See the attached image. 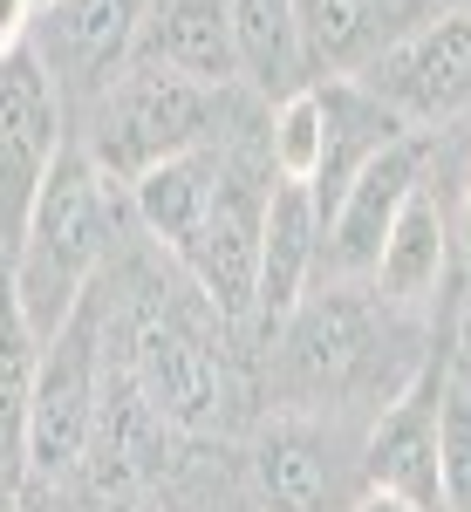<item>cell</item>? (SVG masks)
<instances>
[{
	"mask_svg": "<svg viewBox=\"0 0 471 512\" xmlns=\"http://www.w3.org/2000/svg\"><path fill=\"white\" fill-rule=\"evenodd\" d=\"M117 233V212H110V178L89 158H55L48 185H41L28 226L14 239V294H21V315L41 342L89 301V280L110 253Z\"/></svg>",
	"mask_w": 471,
	"mask_h": 512,
	"instance_id": "cell-1",
	"label": "cell"
},
{
	"mask_svg": "<svg viewBox=\"0 0 471 512\" xmlns=\"http://www.w3.org/2000/svg\"><path fill=\"white\" fill-rule=\"evenodd\" d=\"M219 117H226V89H198V82L157 69V62H137L96 103V151H89V164L103 178L130 185L151 164L212 144V123Z\"/></svg>",
	"mask_w": 471,
	"mask_h": 512,
	"instance_id": "cell-2",
	"label": "cell"
},
{
	"mask_svg": "<svg viewBox=\"0 0 471 512\" xmlns=\"http://www.w3.org/2000/svg\"><path fill=\"white\" fill-rule=\"evenodd\" d=\"M362 89L390 110L403 130H444L471 110V7H444L403 35L362 69Z\"/></svg>",
	"mask_w": 471,
	"mask_h": 512,
	"instance_id": "cell-3",
	"label": "cell"
},
{
	"mask_svg": "<svg viewBox=\"0 0 471 512\" xmlns=\"http://www.w3.org/2000/svg\"><path fill=\"white\" fill-rule=\"evenodd\" d=\"M96 308L82 301L76 315L62 321L41 342L35 383L21 403V437H28V472L35 478H62L89 451L96 437Z\"/></svg>",
	"mask_w": 471,
	"mask_h": 512,
	"instance_id": "cell-4",
	"label": "cell"
},
{
	"mask_svg": "<svg viewBox=\"0 0 471 512\" xmlns=\"http://www.w3.org/2000/svg\"><path fill=\"white\" fill-rule=\"evenodd\" d=\"M62 158V89L35 48L0 62V239L14 246Z\"/></svg>",
	"mask_w": 471,
	"mask_h": 512,
	"instance_id": "cell-5",
	"label": "cell"
},
{
	"mask_svg": "<svg viewBox=\"0 0 471 512\" xmlns=\"http://www.w3.org/2000/svg\"><path fill=\"white\" fill-rule=\"evenodd\" d=\"M130 390L144 396L157 424L205 431L226 403V369L178 308H144L137 335H130Z\"/></svg>",
	"mask_w": 471,
	"mask_h": 512,
	"instance_id": "cell-6",
	"label": "cell"
},
{
	"mask_svg": "<svg viewBox=\"0 0 471 512\" xmlns=\"http://www.w3.org/2000/svg\"><path fill=\"white\" fill-rule=\"evenodd\" d=\"M424 164H431L424 130H403L396 144H383V151L349 178V192L335 198V212H328V226H321V253H328V274L335 280L376 274V253H383V239H390L403 198L417 192Z\"/></svg>",
	"mask_w": 471,
	"mask_h": 512,
	"instance_id": "cell-7",
	"label": "cell"
},
{
	"mask_svg": "<svg viewBox=\"0 0 471 512\" xmlns=\"http://www.w3.org/2000/svg\"><path fill=\"white\" fill-rule=\"evenodd\" d=\"M260 226H267V192L246 185L233 164L219 178V192L205 205L192 239L178 246V260L192 267L198 294L219 315H253V287H260Z\"/></svg>",
	"mask_w": 471,
	"mask_h": 512,
	"instance_id": "cell-8",
	"label": "cell"
},
{
	"mask_svg": "<svg viewBox=\"0 0 471 512\" xmlns=\"http://www.w3.org/2000/svg\"><path fill=\"white\" fill-rule=\"evenodd\" d=\"M280 328H287L280 369H287V390L294 396H342L369 369V355H376V315H369V301L355 294L349 280L301 301Z\"/></svg>",
	"mask_w": 471,
	"mask_h": 512,
	"instance_id": "cell-9",
	"label": "cell"
},
{
	"mask_svg": "<svg viewBox=\"0 0 471 512\" xmlns=\"http://www.w3.org/2000/svg\"><path fill=\"white\" fill-rule=\"evenodd\" d=\"M444 376H451V355L424 362L396 403H383L376 431L362 444V478L369 492H396L417 512H437V403H444Z\"/></svg>",
	"mask_w": 471,
	"mask_h": 512,
	"instance_id": "cell-10",
	"label": "cell"
},
{
	"mask_svg": "<svg viewBox=\"0 0 471 512\" xmlns=\"http://www.w3.org/2000/svg\"><path fill=\"white\" fill-rule=\"evenodd\" d=\"M314 96H321V171H314L308 198H314V219L328 226V212H335V198L349 192V178L376 158L383 144L403 137V123H396L355 76L314 82Z\"/></svg>",
	"mask_w": 471,
	"mask_h": 512,
	"instance_id": "cell-11",
	"label": "cell"
},
{
	"mask_svg": "<svg viewBox=\"0 0 471 512\" xmlns=\"http://www.w3.org/2000/svg\"><path fill=\"white\" fill-rule=\"evenodd\" d=\"M410 0H294V35H301V76H355L403 35Z\"/></svg>",
	"mask_w": 471,
	"mask_h": 512,
	"instance_id": "cell-12",
	"label": "cell"
},
{
	"mask_svg": "<svg viewBox=\"0 0 471 512\" xmlns=\"http://www.w3.org/2000/svg\"><path fill=\"white\" fill-rule=\"evenodd\" d=\"M314 260H321V219H314L308 185H287L280 178L267 192V226H260V287H253V315L280 328V321L301 308V287H308Z\"/></svg>",
	"mask_w": 471,
	"mask_h": 512,
	"instance_id": "cell-13",
	"label": "cell"
},
{
	"mask_svg": "<svg viewBox=\"0 0 471 512\" xmlns=\"http://www.w3.org/2000/svg\"><path fill=\"white\" fill-rule=\"evenodd\" d=\"M451 267V219H444V198H437L431 178H417V192L403 198V212H396L390 239H383V253H376V294L390 301V308H417V301H431L437 280Z\"/></svg>",
	"mask_w": 471,
	"mask_h": 512,
	"instance_id": "cell-14",
	"label": "cell"
},
{
	"mask_svg": "<svg viewBox=\"0 0 471 512\" xmlns=\"http://www.w3.org/2000/svg\"><path fill=\"white\" fill-rule=\"evenodd\" d=\"M253 499L260 512H328L335 499V465H328V437L301 424V417H280L253 437Z\"/></svg>",
	"mask_w": 471,
	"mask_h": 512,
	"instance_id": "cell-15",
	"label": "cell"
},
{
	"mask_svg": "<svg viewBox=\"0 0 471 512\" xmlns=\"http://www.w3.org/2000/svg\"><path fill=\"white\" fill-rule=\"evenodd\" d=\"M144 62L198 82V89H226L239 76L226 0H164L151 14V28H144Z\"/></svg>",
	"mask_w": 471,
	"mask_h": 512,
	"instance_id": "cell-16",
	"label": "cell"
},
{
	"mask_svg": "<svg viewBox=\"0 0 471 512\" xmlns=\"http://www.w3.org/2000/svg\"><path fill=\"white\" fill-rule=\"evenodd\" d=\"M55 28H48V69L62 62L76 82L103 89L110 76H123V55L137 41V0H55L48 7Z\"/></svg>",
	"mask_w": 471,
	"mask_h": 512,
	"instance_id": "cell-17",
	"label": "cell"
},
{
	"mask_svg": "<svg viewBox=\"0 0 471 512\" xmlns=\"http://www.w3.org/2000/svg\"><path fill=\"white\" fill-rule=\"evenodd\" d=\"M219 178H226V158H219L212 144H198V151H178V158L151 164L144 178H130V205H137V219L178 253V246L192 239V226L205 219Z\"/></svg>",
	"mask_w": 471,
	"mask_h": 512,
	"instance_id": "cell-18",
	"label": "cell"
},
{
	"mask_svg": "<svg viewBox=\"0 0 471 512\" xmlns=\"http://www.w3.org/2000/svg\"><path fill=\"white\" fill-rule=\"evenodd\" d=\"M233 14L239 76L260 89H287L301 76V35H294V0H226Z\"/></svg>",
	"mask_w": 471,
	"mask_h": 512,
	"instance_id": "cell-19",
	"label": "cell"
},
{
	"mask_svg": "<svg viewBox=\"0 0 471 512\" xmlns=\"http://www.w3.org/2000/svg\"><path fill=\"white\" fill-rule=\"evenodd\" d=\"M437 499L471 512V390L465 376H444V403H437Z\"/></svg>",
	"mask_w": 471,
	"mask_h": 512,
	"instance_id": "cell-20",
	"label": "cell"
},
{
	"mask_svg": "<svg viewBox=\"0 0 471 512\" xmlns=\"http://www.w3.org/2000/svg\"><path fill=\"white\" fill-rule=\"evenodd\" d=\"M274 164L287 185H314L321 171V96L308 89H287L274 110Z\"/></svg>",
	"mask_w": 471,
	"mask_h": 512,
	"instance_id": "cell-21",
	"label": "cell"
},
{
	"mask_svg": "<svg viewBox=\"0 0 471 512\" xmlns=\"http://www.w3.org/2000/svg\"><path fill=\"white\" fill-rule=\"evenodd\" d=\"M41 362V335L21 315V294H14V267H0V410H21L28 383H35Z\"/></svg>",
	"mask_w": 471,
	"mask_h": 512,
	"instance_id": "cell-22",
	"label": "cell"
},
{
	"mask_svg": "<svg viewBox=\"0 0 471 512\" xmlns=\"http://www.w3.org/2000/svg\"><path fill=\"white\" fill-rule=\"evenodd\" d=\"M28 21H35V0H0V62L28 48Z\"/></svg>",
	"mask_w": 471,
	"mask_h": 512,
	"instance_id": "cell-23",
	"label": "cell"
},
{
	"mask_svg": "<svg viewBox=\"0 0 471 512\" xmlns=\"http://www.w3.org/2000/svg\"><path fill=\"white\" fill-rule=\"evenodd\" d=\"M451 239H458V253L471 260V171H465V192H458V226H451Z\"/></svg>",
	"mask_w": 471,
	"mask_h": 512,
	"instance_id": "cell-24",
	"label": "cell"
},
{
	"mask_svg": "<svg viewBox=\"0 0 471 512\" xmlns=\"http://www.w3.org/2000/svg\"><path fill=\"white\" fill-rule=\"evenodd\" d=\"M349 512H417V506H410V499H396V492H362Z\"/></svg>",
	"mask_w": 471,
	"mask_h": 512,
	"instance_id": "cell-25",
	"label": "cell"
},
{
	"mask_svg": "<svg viewBox=\"0 0 471 512\" xmlns=\"http://www.w3.org/2000/svg\"><path fill=\"white\" fill-rule=\"evenodd\" d=\"M451 362L471 376V294H465V308H458V355H451Z\"/></svg>",
	"mask_w": 471,
	"mask_h": 512,
	"instance_id": "cell-26",
	"label": "cell"
},
{
	"mask_svg": "<svg viewBox=\"0 0 471 512\" xmlns=\"http://www.w3.org/2000/svg\"><path fill=\"white\" fill-rule=\"evenodd\" d=\"M451 369H458V362H451ZM458 376H465V369H458ZM465 390H471V376H465Z\"/></svg>",
	"mask_w": 471,
	"mask_h": 512,
	"instance_id": "cell-27",
	"label": "cell"
},
{
	"mask_svg": "<svg viewBox=\"0 0 471 512\" xmlns=\"http://www.w3.org/2000/svg\"><path fill=\"white\" fill-rule=\"evenodd\" d=\"M35 7H55V0H35Z\"/></svg>",
	"mask_w": 471,
	"mask_h": 512,
	"instance_id": "cell-28",
	"label": "cell"
}]
</instances>
